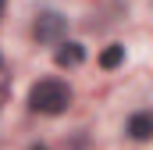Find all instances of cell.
<instances>
[{"label": "cell", "mask_w": 153, "mask_h": 150, "mask_svg": "<svg viewBox=\"0 0 153 150\" xmlns=\"http://www.w3.org/2000/svg\"><path fill=\"white\" fill-rule=\"evenodd\" d=\"M82 57H85L82 43H61L57 54H53V61H57L61 68H75V64H82Z\"/></svg>", "instance_id": "cell-3"}, {"label": "cell", "mask_w": 153, "mask_h": 150, "mask_svg": "<svg viewBox=\"0 0 153 150\" xmlns=\"http://www.w3.org/2000/svg\"><path fill=\"white\" fill-rule=\"evenodd\" d=\"M128 132H132L135 140H150V136H153V118H150V114H132Z\"/></svg>", "instance_id": "cell-4"}, {"label": "cell", "mask_w": 153, "mask_h": 150, "mask_svg": "<svg viewBox=\"0 0 153 150\" xmlns=\"http://www.w3.org/2000/svg\"><path fill=\"white\" fill-rule=\"evenodd\" d=\"M29 104H32V111H39V114H61L68 104H71V93H68L64 82L46 79V82H36V86H32Z\"/></svg>", "instance_id": "cell-1"}, {"label": "cell", "mask_w": 153, "mask_h": 150, "mask_svg": "<svg viewBox=\"0 0 153 150\" xmlns=\"http://www.w3.org/2000/svg\"><path fill=\"white\" fill-rule=\"evenodd\" d=\"M32 150H43V147H32Z\"/></svg>", "instance_id": "cell-7"}, {"label": "cell", "mask_w": 153, "mask_h": 150, "mask_svg": "<svg viewBox=\"0 0 153 150\" xmlns=\"http://www.w3.org/2000/svg\"><path fill=\"white\" fill-rule=\"evenodd\" d=\"M64 18L57 14V11H43L36 18V25H32V32H36V39H43V43H57V39L64 36Z\"/></svg>", "instance_id": "cell-2"}, {"label": "cell", "mask_w": 153, "mask_h": 150, "mask_svg": "<svg viewBox=\"0 0 153 150\" xmlns=\"http://www.w3.org/2000/svg\"><path fill=\"white\" fill-rule=\"evenodd\" d=\"M0 14H4V0H0Z\"/></svg>", "instance_id": "cell-6"}, {"label": "cell", "mask_w": 153, "mask_h": 150, "mask_svg": "<svg viewBox=\"0 0 153 150\" xmlns=\"http://www.w3.org/2000/svg\"><path fill=\"white\" fill-rule=\"evenodd\" d=\"M121 61H125V46H107V50H103V54H100V64H103V68H117V64H121Z\"/></svg>", "instance_id": "cell-5"}]
</instances>
